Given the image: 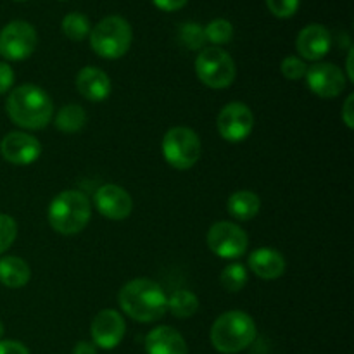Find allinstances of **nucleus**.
<instances>
[{
	"label": "nucleus",
	"instance_id": "f257e3e1",
	"mask_svg": "<svg viewBox=\"0 0 354 354\" xmlns=\"http://www.w3.org/2000/svg\"><path fill=\"white\" fill-rule=\"evenodd\" d=\"M118 303L124 315L140 324L161 320L168 311V296L158 282L149 279L130 280L121 287Z\"/></svg>",
	"mask_w": 354,
	"mask_h": 354
},
{
	"label": "nucleus",
	"instance_id": "f03ea898",
	"mask_svg": "<svg viewBox=\"0 0 354 354\" xmlns=\"http://www.w3.org/2000/svg\"><path fill=\"white\" fill-rule=\"evenodd\" d=\"M6 111L16 127L23 130H44L52 120L54 104L44 88L24 83L9 93Z\"/></svg>",
	"mask_w": 354,
	"mask_h": 354
},
{
	"label": "nucleus",
	"instance_id": "7ed1b4c3",
	"mask_svg": "<svg viewBox=\"0 0 354 354\" xmlns=\"http://www.w3.org/2000/svg\"><path fill=\"white\" fill-rule=\"evenodd\" d=\"M258 337L254 320L244 311H227L214 320L209 339L221 354H237L248 349Z\"/></svg>",
	"mask_w": 354,
	"mask_h": 354
},
{
	"label": "nucleus",
	"instance_id": "20e7f679",
	"mask_svg": "<svg viewBox=\"0 0 354 354\" xmlns=\"http://www.w3.org/2000/svg\"><path fill=\"white\" fill-rule=\"evenodd\" d=\"M92 204L80 190H64L54 197L47 211L48 225L61 235H76L88 225Z\"/></svg>",
	"mask_w": 354,
	"mask_h": 354
},
{
	"label": "nucleus",
	"instance_id": "39448f33",
	"mask_svg": "<svg viewBox=\"0 0 354 354\" xmlns=\"http://www.w3.org/2000/svg\"><path fill=\"white\" fill-rule=\"evenodd\" d=\"M90 47L99 57L120 59L130 50L133 33L124 17L107 16L90 30Z\"/></svg>",
	"mask_w": 354,
	"mask_h": 354
},
{
	"label": "nucleus",
	"instance_id": "423d86ee",
	"mask_svg": "<svg viewBox=\"0 0 354 354\" xmlns=\"http://www.w3.org/2000/svg\"><path fill=\"white\" fill-rule=\"evenodd\" d=\"M161 151L171 168L185 171L197 165L203 154V144L192 128L175 127L169 128L162 137Z\"/></svg>",
	"mask_w": 354,
	"mask_h": 354
},
{
	"label": "nucleus",
	"instance_id": "0eeeda50",
	"mask_svg": "<svg viewBox=\"0 0 354 354\" xmlns=\"http://www.w3.org/2000/svg\"><path fill=\"white\" fill-rule=\"evenodd\" d=\"M197 78L209 88H228L234 83L237 68L235 61L221 47H206L196 59Z\"/></svg>",
	"mask_w": 354,
	"mask_h": 354
},
{
	"label": "nucleus",
	"instance_id": "6e6552de",
	"mask_svg": "<svg viewBox=\"0 0 354 354\" xmlns=\"http://www.w3.org/2000/svg\"><path fill=\"white\" fill-rule=\"evenodd\" d=\"M38 44L37 30L26 21H10L0 31V55L7 61H24Z\"/></svg>",
	"mask_w": 354,
	"mask_h": 354
},
{
	"label": "nucleus",
	"instance_id": "1a4fd4ad",
	"mask_svg": "<svg viewBox=\"0 0 354 354\" xmlns=\"http://www.w3.org/2000/svg\"><path fill=\"white\" fill-rule=\"evenodd\" d=\"M248 234L232 221H216L207 232V248L223 259H239L248 251Z\"/></svg>",
	"mask_w": 354,
	"mask_h": 354
},
{
	"label": "nucleus",
	"instance_id": "9d476101",
	"mask_svg": "<svg viewBox=\"0 0 354 354\" xmlns=\"http://www.w3.org/2000/svg\"><path fill=\"white\" fill-rule=\"evenodd\" d=\"M221 138L232 144L245 140L254 128V114L244 102H230L223 106L216 120Z\"/></svg>",
	"mask_w": 354,
	"mask_h": 354
},
{
	"label": "nucleus",
	"instance_id": "9b49d317",
	"mask_svg": "<svg viewBox=\"0 0 354 354\" xmlns=\"http://www.w3.org/2000/svg\"><path fill=\"white\" fill-rule=\"evenodd\" d=\"M304 78H306L308 88L320 99H335L344 92L346 83H348L342 69L332 62H317L308 68Z\"/></svg>",
	"mask_w": 354,
	"mask_h": 354
},
{
	"label": "nucleus",
	"instance_id": "f8f14e48",
	"mask_svg": "<svg viewBox=\"0 0 354 354\" xmlns=\"http://www.w3.org/2000/svg\"><path fill=\"white\" fill-rule=\"evenodd\" d=\"M127 324L116 310H102L93 317L90 325V335L95 348L114 349L123 341Z\"/></svg>",
	"mask_w": 354,
	"mask_h": 354
},
{
	"label": "nucleus",
	"instance_id": "ddd939ff",
	"mask_svg": "<svg viewBox=\"0 0 354 354\" xmlns=\"http://www.w3.org/2000/svg\"><path fill=\"white\" fill-rule=\"evenodd\" d=\"M93 204L104 218L113 221L127 220L133 211V199L130 194L114 183L99 187L93 194Z\"/></svg>",
	"mask_w": 354,
	"mask_h": 354
},
{
	"label": "nucleus",
	"instance_id": "4468645a",
	"mask_svg": "<svg viewBox=\"0 0 354 354\" xmlns=\"http://www.w3.org/2000/svg\"><path fill=\"white\" fill-rule=\"evenodd\" d=\"M0 154L14 166H28L41 154V144L37 137L24 131H10L0 142Z\"/></svg>",
	"mask_w": 354,
	"mask_h": 354
},
{
	"label": "nucleus",
	"instance_id": "2eb2a0df",
	"mask_svg": "<svg viewBox=\"0 0 354 354\" xmlns=\"http://www.w3.org/2000/svg\"><path fill=\"white\" fill-rule=\"evenodd\" d=\"M330 31L324 24H308L296 38V50L306 61H320L330 52Z\"/></svg>",
	"mask_w": 354,
	"mask_h": 354
},
{
	"label": "nucleus",
	"instance_id": "dca6fc26",
	"mask_svg": "<svg viewBox=\"0 0 354 354\" xmlns=\"http://www.w3.org/2000/svg\"><path fill=\"white\" fill-rule=\"evenodd\" d=\"M76 88L90 102H102L111 95V78L95 66H85L76 75Z\"/></svg>",
	"mask_w": 354,
	"mask_h": 354
},
{
	"label": "nucleus",
	"instance_id": "f3484780",
	"mask_svg": "<svg viewBox=\"0 0 354 354\" xmlns=\"http://www.w3.org/2000/svg\"><path fill=\"white\" fill-rule=\"evenodd\" d=\"M248 266L259 279L277 280L286 273L287 263L282 252L272 248H259L249 254Z\"/></svg>",
	"mask_w": 354,
	"mask_h": 354
},
{
	"label": "nucleus",
	"instance_id": "a211bd4d",
	"mask_svg": "<svg viewBox=\"0 0 354 354\" xmlns=\"http://www.w3.org/2000/svg\"><path fill=\"white\" fill-rule=\"evenodd\" d=\"M147 354H189V348L178 330L169 325L152 328L145 337Z\"/></svg>",
	"mask_w": 354,
	"mask_h": 354
},
{
	"label": "nucleus",
	"instance_id": "6ab92c4d",
	"mask_svg": "<svg viewBox=\"0 0 354 354\" xmlns=\"http://www.w3.org/2000/svg\"><path fill=\"white\" fill-rule=\"evenodd\" d=\"M31 279L30 265L17 256L0 258V283L9 289H21Z\"/></svg>",
	"mask_w": 354,
	"mask_h": 354
},
{
	"label": "nucleus",
	"instance_id": "aec40b11",
	"mask_svg": "<svg viewBox=\"0 0 354 354\" xmlns=\"http://www.w3.org/2000/svg\"><path fill=\"white\" fill-rule=\"evenodd\" d=\"M227 209L232 218L239 221H249L261 209V199L251 190H237L227 201Z\"/></svg>",
	"mask_w": 354,
	"mask_h": 354
},
{
	"label": "nucleus",
	"instance_id": "412c9836",
	"mask_svg": "<svg viewBox=\"0 0 354 354\" xmlns=\"http://www.w3.org/2000/svg\"><path fill=\"white\" fill-rule=\"evenodd\" d=\"M86 124V113L78 104H68L55 114V128L62 133H76Z\"/></svg>",
	"mask_w": 354,
	"mask_h": 354
},
{
	"label": "nucleus",
	"instance_id": "4be33fe9",
	"mask_svg": "<svg viewBox=\"0 0 354 354\" xmlns=\"http://www.w3.org/2000/svg\"><path fill=\"white\" fill-rule=\"evenodd\" d=\"M199 310V297L187 289H178L168 297V311L176 318H190Z\"/></svg>",
	"mask_w": 354,
	"mask_h": 354
},
{
	"label": "nucleus",
	"instance_id": "5701e85b",
	"mask_svg": "<svg viewBox=\"0 0 354 354\" xmlns=\"http://www.w3.org/2000/svg\"><path fill=\"white\" fill-rule=\"evenodd\" d=\"M61 30L69 40L82 41L90 35V21L85 14L82 12H69L66 14L61 23Z\"/></svg>",
	"mask_w": 354,
	"mask_h": 354
},
{
	"label": "nucleus",
	"instance_id": "b1692460",
	"mask_svg": "<svg viewBox=\"0 0 354 354\" xmlns=\"http://www.w3.org/2000/svg\"><path fill=\"white\" fill-rule=\"evenodd\" d=\"M249 275H248V268L241 263H230L223 268L220 275V282L221 287L228 292H239L245 287L248 283Z\"/></svg>",
	"mask_w": 354,
	"mask_h": 354
},
{
	"label": "nucleus",
	"instance_id": "393cba45",
	"mask_svg": "<svg viewBox=\"0 0 354 354\" xmlns=\"http://www.w3.org/2000/svg\"><path fill=\"white\" fill-rule=\"evenodd\" d=\"M204 37H206V41L213 44V47L225 45L234 37V26H232L230 21L218 17V19L207 23V26L204 28Z\"/></svg>",
	"mask_w": 354,
	"mask_h": 354
},
{
	"label": "nucleus",
	"instance_id": "a878e982",
	"mask_svg": "<svg viewBox=\"0 0 354 354\" xmlns=\"http://www.w3.org/2000/svg\"><path fill=\"white\" fill-rule=\"evenodd\" d=\"M180 41L190 50H203L206 44L204 28L197 23H185L180 28Z\"/></svg>",
	"mask_w": 354,
	"mask_h": 354
},
{
	"label": "nucleus",
	"instance_id": "bb28decb",
	"mask_svg": "<svg viewBox=\"0 0 354 354\" xmlns=\"http://www.w3.org/2000/svg\"><path fill=\"white\" fill-rule=\"evenodd\" d=\"M17 237V223L9 214L0 213V256L14 244Z\"/></svg>",
	"mask_w": 354,
	"mask_h": 354
},
{
	"label": "nucleus",
	"instance_id": "cd10ccee",
	"mask_svg": "<svg viewBox=\"0 0 354 354\" xmlns=\"http://www.w3.org/2000/svg\"><path fill=\"white\" fill-rule=\"evenodd\" d=\"M280 71L290 82H297V80L304 78L308 71V66L303 59L296 57V55H289L280 62Z\"/></svg>",
	"mask_w": 354,
	"mask_h": 354
},
{
	"label": "nucleus",
	"instance_id": "c85d7f7f",
	"mask_svg": "<svg viewBox=\"0 0 354 354\" xmlns=\"http://www.w3.org/2000/svg\"><path fill=\"white\" fill-rule=\"evenodd\" d=\"M301 0H266V7L270 12L279 19H287L297 12Z\"/></svg>",
	"mask_w": 354,
	"mask_h": 354
},
{
	"label": "nucleus",
	"instance_id": "c756f323",
	"mask_svg": "<svg viewBox=\"0 0 354 354\" xmlns=\"http://www.w3.org/2000/svg\"><path fill=\"white\" fill-rule=\"evenodd\" d=\"M14 85V71L7 62L0 61V95L7 93Z\"/></svg>",
	"mask_w": 354,
	"mask_h": 354
},
{
	"label": "nucleus",
	"instance_id": "7c9ffc66",
	"mask_svg": "<svg viewBox=\"0 0 354 354\" xmlns=\"http://www.w3.org/2000/svg\"><path fill=\"white\" fill-rule=\"evenodd\" d=\"M0 354H30V351L19 341H0Z\"/></svg>",
	"mask_w": 354,
	"mask_h": 354
},
{
	"label": "nucleus",
	"instance_id": "2f4dec72",
	"mask_svg": "<svg viewBox=\"0 0 354 354\" xmlns=\"http://www.w3.org/2000/svg\"><path fill=\"white\" fill-rule=\"evenodd\" d=\"M189 0H152L156 7L159 10H165V12H175V10L183 9L187 6Z\"/></svg>",
	"mask_w": 354,
	"mask_h": 354
},
{
	"label": "nucleus",
	"instance_id": "473e14b6",
	"mask_svg": "<svg viewBox=\"0 0 354 354\" xmlns=\"http://www.w3.org/2000/svg\"><path fill=\"white\" fill-rule=\"evenodd\" d=\"M354 93L351 95H348V99H346L344 102V107H342V121L346 123V127L349 128V130H353L354 128Z\"/></svg>",
	"mask_w": 354,
	"mask_h": 354
},
{
	"label": "nucleus",
	"instance_id": "72a5a7b5",
	"mask_svg": "<svg viewBox=\"0 0 354 354\" xmlns=\"http://www.w3.org/2000/svg\"><path fill=\"white\" fill-rule=\"evenodd\" d=\"M73 354H97V348L93 342L80 341L78 344H75V348H73Z\"/></svg>",
	"mask_w": 354,
	"mask_h": 354
},
{
	"label": "nucleus",
	"instance_id": "f704fd0d",
	"mask_svg": "<svg viewBox=\"0 0 354 354\" xmlns=\"http://www.w3.org/2000/svg\"><path fill=\"white\" fill-rule=\"evenodd\" d=\"M353 57H354V48H349L348 61H346V69H348V82H353L354 80V71H353Z\"/></svg>",
	"mask_w": 354,
	"mask_h": 354
},
{
	"label": "nucleus",
	"instance_id": "c9c22d12",
	"mask_svg": "<svg viewBox=\"0 0 354 354\" xmlns=\"http://www.w3.org/2000/svg\"><path fill=\"white\" fill-rule=\"evenodd\" d=\"M3 334H6V327H3V324H2V320H0V341H2V337H3Z\"/></svg>",
	"mask_w": 354,
	"mask_h": 354
},
{
	"label": "nucleus",
	"instance_id": "e433bc0d",
	"mask_svg": "<svg viewBox=\"0 0 354 354\" xmlns=\"http://www.w3.org/2000/svg\"><path fill=\"white\" fill-rule=\"evenodd\" d=\"M16 2H24V0H16Z\"/></svg>",
	"mask_w": 354,
	"mask_h": 354
}]
</instances>
